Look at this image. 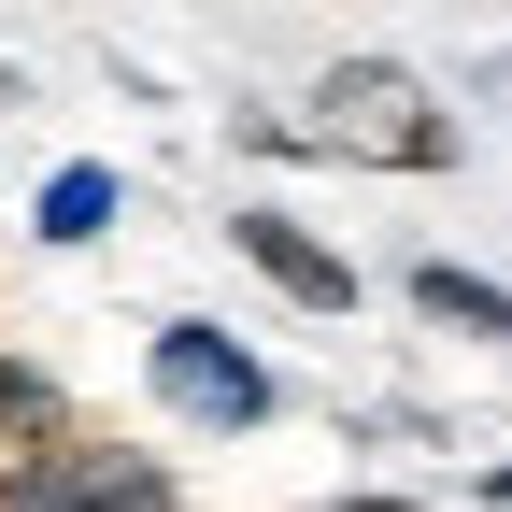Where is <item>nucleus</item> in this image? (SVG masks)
I'll return each instance as SVG.
<instances>
[{
    "label": "nucleus",
    "mask_w": 512,
    "mask_h": 512,
    "mask_svg": "<svg viewBox=\"0 0 512 512\" xmlns=\"http://www.w3.org/2000/svg\"><path fill=\"white\" fill-rule=\"evenodd\" d=\"M114 228H128V171H114V157H57V171L29 185V242H43V256H100Z\"/></svg>",
    "instance_id": "nucleus-6"
},
{
    "label": "nucleus",
    "mask_w": 512,
    "mask_h": 512,
    "mask_svg": "<svg viewBox=\"0 0 512 512\" xmlns=\"http://www.w3.org/2000/svg\"><path fill=\"white\" fill-rule=\"evenodd\" d=\"M228 157H242V171H285V157H313L299 100H228Z\"/></svg>",
    "instance_id": "nucleus-8"
},
{
    "label": "nucleus",
    "mask_w": 512,
    "mask_h": 512,
    "mask_svg": "<svg viewBox=\"0 0 512 512\" xmlns=\"http://www.w3.org/2000/svg\"><path fill=\"white\" fill-rule=\"evenodd\" d=\"M86 413H72V384H57L29 342H0V470H15V456H43V441H72Z\"/></svg>",
    "instance_id": "nucleus-7"
},
{
    "label": "nucleus",
    "mask_w": 512,
    "mask_h": 512,
    "mask_svg": "<svg viewBox=\"0 0 512 512\" xmlns=\"http://www.w3.org/2000/svg\"><path fill=\"white\" fill-rule=\"evenodd\" d=\"M214 242H228V256H242V271L271 285L285 313H313V328H342V313H370V271H356V256H342L328 228H313L299 200H242V214H228Z\"/></svg>",
    "instance_id": "nucleus-4"
},
{
    "label": "nucleus",
    "mask_w": 512,
    "mask_h": 512,
    "mask_svg": "<svg viewBox=\"0 0 512 512\" xmlns=\"http://www.w3.org/2000/svg\"><path fill=\"white\" fill-rule=\"evenodd\" d=\"M470 498H484V512H512V456H484V470H470Z\"/></svg>",
    "instance_id": "nucleus-10"
},
{
    "label": "nucleus",
    "mask_w": 512,
    "mask_h": 512,
    "mask_svg": "<svg viewBox=\"0 0 512 512\" xmlns=\"http://www.w3.org/2000/svg\"><path fill=\"white\" fill-rule=\"evenodd\" d=\"M470 100H498V114H512V43H484V57H470Z\"/></svg>",
    "instance_id": "nucleus-9"
},
{
    "label": "nucleus",
    "mask_w": 512,
    "mask_h": 512,
    "mask_svg": "<svg viewBox=\"0 0 512 512\" xmlns=\"http://www.w3.org/2000/svg\"><path fill=\"white\" fill-rule=\"evenodd\" d=\"M143 399L185 441H256V427H285V370L242 328H214V313H157L143 328Z\"/></svg>",
    "instance_id": "nucleus-2"
},
{
    "label": "nucleus",
    "mask_w": 512,
    "mask_h": 512,
    "mask_svg": "<svg viewBox=\"0 0 512 512\" xmlns=\"http://www.w3.org/2000/svg\"><path fill=\"white\" fill-rule=\"evenodd\" d=\"M342 512H427V498H399V484H356V498H342Z\"/></svg>",
    "instance_id": "nucleus-11"
},
{
    "label": "nucleus",
    "mask_w": 512,
    "mask_h": 512,
    "mask_svg": "<svg viewBox=\"0 0 512 512\" xmlns=\"http://www.w3.org/2000/svg\"><path fill=\"white\" fill-rule=\"evenodd\" d=\"M399 299H413V328L512 356V271H470V256H413V271H399Z\"/></svg>",
    "instance_id": "nucleus-5"
},
{
    "label": "nucleus",
    "mask_w": 512,
    "mask_h": 512,
    "mask_svg": "<svg viewBox=\"0 0 512 512\" xmlns=\"http://www.w3.org/2000/svg\"><path fill=\"white\" fill-rule=\"evenodd\" d=\"M299 128H313V157H328V171H384V185L470 171V114L441 100V72H413V57H384V43H342V57H313V86H299Z\"/></svg>",
    "instance_id": "nucleus-1"
},
{
    "label": "nucleus",
    "mask_w": 512,
    "mask_h": 512,
    "mask_svg": "<svg viewBox=\"0 0 512 512\" xmlns=\"http://www.w3.org/2000/svg\"><path fill=\"white\" fill-rule=\"evenodd\" d=\"M0 512H185V470L143 456L128 427H72V441L0 470Z\"/></svg>",
    "instance_id": "nucleus-3"
}]
</instances>
